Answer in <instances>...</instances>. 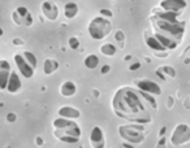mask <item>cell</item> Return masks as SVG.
<instances>
[{
  "instance_id": "obj_1",
  "label": "cell",
  "mask_w": 190,
  "mask_h": 148,
  "mask_svg": "<svg viewBox=\"0 0 190 148\" xmlns=\"http://www.w3.org/2000/svg\"><path fill=\"white\" fill-rule=\"evenodd\" d=\"M147 105L156 109L154 96L143 91H135L130 87L119 89L112 99V109L117 117L138 123H147L151 121Z\"/></svg>"
},
{
  "instance_id": "obj_2",
  "label": "cell",
  "mask_w": 190,
  "mask_h": 148,
  "mask_svg": "<svg viewBox=\"0 0 190 148\" xmlns=\"http://www.w3.org/2000/svg\"><path fill=\"white\" fill-rule=\"evenodd\" d=\"M52 126H53V135L59 140L69 144L77 143L80 140L82 131H81L80 126L73 120L59 117V118L52 121Z\"/></svg>"
},
{
  "instance_id": "obj_3",
  "label": "cell",
  "mask_w": 190,
  "mask_h": 148,
  "mask_svg": "<svg viewBox=\"0 0 190 148\" xmlns=\"http://www.w3.org/2000/svg\"><path fill=\"white\" fill-rule=\"evenodd\" d=\"M151 20L154 23V28L156 30L155 33L164 35V37L169 38L172 40L177 42V43L182 38L184 29H185V25L182 22H180V21H167L164 18L155 16V14L151 17Z\"/></svg>"
},
{
  "instance_id": "obj_4",
  "label": "cell",
  "mask_w": 190,
  "mask_h": 148,
  "mask_svg": "<svg viewBox=\"0 0 190 148\" xmlns=\"http://www.w3.org/2000/svg\"><path fill=\"white\" fill-rule=\"evenodd\" d=\"M111 30H112V23H111L110 20L103 16L94 17L87 26L89 35L94 40H103L104 38L110 35Z\"/></svg>"
},
{
  "instance_id": "obj_5",
  "label": "cell",
  "mask_w": 190,
  "mask_h": 148,
  "mask_svg": "<svg viewBox=\"0 0 190 148\" xmlns=\"http://www.w3.org/2000/svg\"><path fill=\"white\" fill-rule=\"evenodd\" d=\"M119 134L124 140L132 144L142 143L144 140V127L142 125H121L119 126Z\"/></svg>"
},
{
  "instance_id": "obj_6",
  "label": "cell",
  "mask_w": 190,
  "mask_h": 148,
  "mask_svg": "<svg viewBox=\"0 0 190 148\" xmlns=\"http://www.w3.org/2000/svg\"><path fill=\"white\" fill-rule=\"evenodd\" d=\"M190 140V127L185 123H180L176 126V129L173 130L171 137V143L174 147L182 146V144L188 143Z\"/></svg>"
},
{
  "instance_id": "obj_7",
  "label": "cell",
  "mask_w": 190,
  "mask_h": 148,
  "mask_svg": "<svg viewBox=\"0 0 190 148\" xmlns=\"http://www.w3.org/2000/svg\"><path fill=\"white\" fill-rule=\"evenodd\" d=\"M13 60H14V64H16L17 69L20 70V73L23 78H28L29 79V78H31L33 75H34L35 69L26 61V59L22 56V53H16L13 57Z\"/></svg>"
},
{
  "instance_id": "obj_8",
  "label": "cell",
  "mask_w": 190,
  "mask_h": 148,
  "mask_svg": "<svg viewBox=\"0 0 190 148\" xmlns=\"http://www.w3.org/2000/svg\"><path fill=\"white\" fill-rule=\"evenodd\" d=\"M135 84L137 87L143 92H147L150 95H160L162 93V89L159 87L158 83L152 82L150 79H139V81H135Z\"/></svg>"
},
{
  "instance_id": "obj_9",
  "label": "cell",
  "mask_w": 190,
  "mask_h": 148,
  "mask_svg": "<svg viewBox=\"0 0 190 148\" xmlns=\"http://www.w3.org/2000/svg\"><path fill=\"white\" fill-rule=\"evenodd\" d=\"M41 9H42V13L44 14V17L50 21H55L57 18V16H59V8L51 0H46V1L42 3Z\"/></svg>"
},
{
  "instance_id": "obj_10",
  "label": "cell",
  "mask_w": 190,
  "mask_h": 148,
  "mask_svg": "<svg viewBox=\"0 0 190 148\" xmlns=\"http://www.w3.org/2000/svg\"><path fill=\"white\" fill-rule=\"evenodd\" d=\"M90 143L93 148H104L105 140H104V132L99 126H94L90 132Z\"/></svg>"
},
{
  "instance_id": "obj_11",
  "label": "cell",
  "mask_w": 190,
  "mask_h": 148,
  "mask_svg": "<svg viewBox=\"0 0 190 148\" xmlns=\"http://www.w3.org/2000/svg\"><path fill=\"white\" fill-rule=\"evenodd\" d=\"M186 7L185 0H162L160 8L165 12H180Z\"/></svg>"
},
{
  "instance_id": "obj_12",
  "label": "cell",
  "mask_w": 190,
  "mask_h": 148,
  "mask_svg": "<svg viewBox=\"0 0 190 148\" xmlns=\"http://www.w3.org/2000/svg\"><path fill=\"white\" fill-rule=\"evenodd\" d=\"M12 73L11 65L7 60H0V90H7V84Z\"/></svg>"
},
{
  "instance_id": "obj_13",
  "label": "cell",
  "mask_w": 190,
  "mask_h": 148,
  "mask_svg": "<svg viewBox=\"0 0 190 148\" xmlns=\"http://www.w3.org/2000/svg\"><path fill=\"white\" fill-rule=\"evenodd\" d=\"M60 117H64V118L68 120H77L80 118L81 112L74 107H70V105H65V107H61L59 110H57Z\"/></svg>"
},
{
  "instance_id": "obj_14",
  "label": "cell",
  "mask_w": 190,
  "mask_h": 148,
  "mask_svg": "<svg viewBox=\"0 0 190 148\" xmlns=\"http://www.w3.org/2000/svg\"><path fill=\"white\" fill-rule=\"evenodd\" d=\"M21 86H22V83H21V79L19 74H17V72H12L7 84V91L11 93H16L21 90Z\"/></svg>"
},
{
  "instance_id": "obj_15",
  "label": "cell",
  "mask_w": 190,
  "mask_h": 148,
  "mask_svg": "<svg viewBox=\"0 0 190 148\" xmlns=\"http://www.w3.org/2000/svg\"><path fill=\"white\" fill-rule=\"evenodd\" d=\"M144 40H146V44L149 46L151 50L154 51H158V52H164V51H167V48H165L160 42L156 39L155 35H151L149 34V33H144Z\"/></svg>"
},
{
  "instance_id": "obj_16",
  "label": "cell",
  "mask_w": 190,
  "mask_h": 148,
  "mask_svg": "<svg viewBox=\"0 0 190 148\" xmlns=\"http://www.w3.org/2000/svg\"><path fill=\"white\" fill-rule=\"evenodd\" d=\"M60 93H61L64 98H70V96H74L77 92V86L74 82H72V81H67V82H64L60 86Z\"/></svg>"
},
{
  "instance_id": "obj_17",
  "label": "cell",
  "mask_w": 190,
  "mask_h": 148,
  "mask_svg": "<svg viewBox=\"0 0 190 148\" xmlns=\"http://www.w3.org/2000/svg\"><path fill=\"white\" fill-rule=\"evenodd\" d=\"M78 13V5L74 1H68L67 4L64 5V16L67 17L68 20H72L77 16Z\"/></svg>"
},
{
  "instance_id": "obj_18",
  "label": "cell",
  "mask_w": 190,
  "mask_h": 148,
  "mask_svg": "<svg viewBox=\"0 0 190 148\" xmlns=\"http://www.w3.org/2000/svg\"><path fill=\"white\" fill-rule=\"evenodd\" d=\"M59 69V62L56 61V60L53 59H46L43 62V72L44 74L50 75L52 73H55V72Z\"/></svg>"
},
{
  "instance_id": "obj_19",
  "label": "cell",
  "mask_w": 190,
  "mask_h": 148,
  "mask_svg": "<svg viewBox=\"0 0 190 148\" xmlns=\"http://www.w3.org/2000/svg\"><path fill=\"white\" fill-rule=\"evenodd\" d=\"M83 64H85V66L87 69H95L99 64V57L96 55H94V53H93V55H89L85 60H83Z\"/></svg>"
},
{
  "instance_id": "obj_20",
  "label": "cell",
  "mask_w": 190,
  "mask_h": 148,
  "mask_svg": "<svg viewBox=\"0 0 190 148\" xmlns=\"http://www.w3.org/2000/svg\"><path fill=\"white\" fill-rule=\"evenodd\" d=\"M100 52L105 56H115L116 55V47L113 46L112 43H104L103 46L100 47Z\"/></svg>"
},
{
  "instance_id": "obj_21",
  "label": "cell",
  "mask_w": 190,
  "mask_h": 148,
  "mask_svg": "<svg viewBox=\"0 0 190 148\" xmlns=\"http://www.w3.org/2000/svg\"><path fill=\"white\" fill-rule=\"evenodd\" d=\"M22 56L26 59V61L29 62L30 65L33 66V68H37V57H35V55L33 52H30V51H25V52H22Z\"/></svg>"
},
{
  "instance_id": "obj_22",
  "label": "cell",
  "mask_w": 190,
  "mask_h": 148,
  "mask_svg": "<svg viewBox=\"0 0 190 148\" xmlns=\"http://www.w3.org/2000/svg\"><path fill=\"white\" fill-rule=\"evenodd\" d=\"M162 72H164L165 74H168V77L173 78L174 75H176V72H174L173 68H171V66H163V68H160Z\"/></svg>"
},
{
  "instance_id": "obj_23",
  "label": "cell",
  "mask_w": 190,
  "mask_h": 148,
  "mask_svg": "<svg viewBox=\"0 0 190 148\" xmlns=\"http://www.w3.org/2000/svg\"><path fill=\"white\" fill-rule=\"evenodd\" d=\"M69 47H70L72 50H77V48L80 47V40H78L76 37H72L69 39Z\"/></svg>"
},
{
  "instance_id": "obj_24",
  "label": "cell",
  "mask_w": 190,
  "mask_h": 148,
  "mask_svg": "<svg viewBox=\"0 0 190 148\" xmlns=\"http://www.w3.org/2000/svg\"><path fill=\"white\" fill-rule=\"evenodd\" d=\"M115 40L117 42V43H124V40H125V35H124L122 31H116L115 33Z\"/></svg>"
},
{
  "instance_id": "obj_25",
  "label": "cell",
  "mask_w": 190,
  "mask_h": 148,
  "mask_svg": "<svg viewBox=\"0 0 190 148\" xmlns=\"http://www.w3.org/2000/svg\"><path fill=\"white\" fill-rule=\"evenodd\" d=\"M16 12L20 14V17H21V18H22V21H23V18H25V16L29 13V9H28L26 7H19V8L16 9Z\"/></svg>"
},
{
  "instance_id": "obj_26",
  "label": "cell",
  "mask_w": 190,
  "mask_h": 148,
  "mask_svg": "<svg viewBox=\"0 0 190 148\" xmlns=\"http://www.w3.org/2000/svg\"><path fill=\"white\" fill-rule=\"evenodd\" d=\"M12 18H13V21H14V23H16V25H22V18H21L20 17V14L17 13L16 11L13 12V13H12Z\"/></svg>"
},
{
  "instance_id": "obj_27",
  "label": "cell",
  "mask_w": 190,
  "mask_h": 148,
  "mask_svg": "<svg viewBox=\"0 0 190 148\" xmlns=\"http://www.w3.org/2000/svg\"><path fill=\"white\" fill-rule=\"evenodd\" d=\"M23 22H25L26 26H30L33 23V16H31V13H30V12L25 16V18H23Z\"/></svg>"
},
{
  "instance_id": "obj_28",
  "label": "cell",
  "mask_w": 190,
  "mask_h": 148,
  "mask_svg": "<svg viewBox=\"0 0 190 148\" xmlns=\"http://www.w3.org/2000/svg\"><path fill=\"white\" fill-rule=\"evenodd\" d=\"M17 120V116L14 113H8L7 114V121L8 122H14Z\"/></svg>"
},
{
  "instance_id": "obj_29",
  "label": "cell",
  "mask_w": 190,
  "mask_h": 148,
  "mask_svg": "<svg viewBox=\"0 0 190 148\" xmlns=\"http://www.w3.org/2000/svg\"><path fill=\"white\" fill-rule=\"evenodd\" d=\"M100 13L102 16H105V17H112V12H111L110 9H100Z\"/></svg>"
},
{
  "instance_id": "obj_30",
  "label": "cell",
  "mask_w": 190,
  "mask_h": 148,
  "mask_svg": "<svg viewBox=\"0 0 190 148\" xmlns=\"http://www.w3.org/2000/svg\"><path fill=\"white\" fill-rule=\"evenodd\" d=\"M110 70H111V66L110 65H104L103 68H102V73H103V74H107Z\"/></svg>"
},
{
  "instance_id": "obj_31",
  "label": "cell",
  "mask_w": 190,
  "mask_h": 148,
  "mask_svg": "<svg viewBox=\"0 0 190 148\" xmlns=\"http://www.w3.org/2000/svg\"><path fill=\"white\" fill-rule=\"evenodd\" d=\"M141 66V64L139 62H135L134 65H130V70H135V69H138Z\"/></svg>"
},
{
  "instance_id": "obj_32",
  "label": "cell",
  "mask_w": 190,
  "mask_h": 148,
  "mask_svg": "<svg viewBox=\"0 0 190 148\" xmlns=\"http://www.w3.org/2000/svg\"><path fill=\"white\" fill-rule=\"evenodd\" d=\"M13 43L16 44V46H21V44H22V40H21V39H13Z\"/></svg>"
},
{
  "instance_id": "obj_33",
  "label": "cell",
  "mask_w": 190,
  "mask_h": 148,
  "mask_svg": "<svg viewBox=\"0 0 190 148\" xmlns=\"http://www.w3.org/2000/svg\"><path fill=\"white\" fill-rule=\"evenodd\" d=\"M37 144H38V146H42V144H43V139H42L41 137L37 138Z\"/></svg>"
},
{
  "instance_id": "obj_34",
  "label": "cell",
  "mask_w": 190,
  "mask_h": 148,
  "mask_svg": "<svg viewBox=\"0 0 190 148\" xmlns=\"http://www.w3.org/2000/svg\"><path fill=\"white\" fill-rule=\"evenodd\" d=\"M124 147H125V148H133L132 143H124Z\"/></svg>"
},
{
  "instance_id": "obj_35",
  "label": "cell",
  "mask_w": 190,
  "mask_h": 148,
  "mask_svg": "<svg viewBox=\"0 0 190 148\" xmlns=\"http://www.w3.org/2000/svg\"><path fill=\"white\" fill-rule=\"evenodd\" d=\"M165 131H167V127H163V129H162V131L159 132V135H160V137H163V134H164Z\"/></svg>"
},
{
  "instance_id": "obj_36",
  "label": "cell",
  "mask_w": 190,
  "mask_h": 148,
  "mask_svg": "<svg viewBox=\"0 0 190 148\" xmlns=\"http://www.w3.org/2000/svg\"><path fill=\"white\" fill-rule=\"evenodd\" d=\"M185 107L186 108H190V98L188 99V101H185Z\"/></svg>"
},
{
  "instance_id": "obj_37",
  "label": "cell",
  "mask_w": 190,
  "mask_h": 148,
  "mask_svg": "<svg viewBox=\"0 0 190 148\" xmlns=\"http://www.w3.org/2000/svg\"><path fill=\"white\" fill-rule=\"evenodd\" d=\"M3 34H4V33H3V29H1V28H0V37H1V35H3Z\"/></svg>"
}]
</instances>
